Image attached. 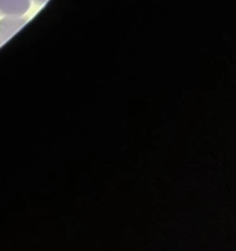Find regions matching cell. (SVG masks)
Masks as SVG:
<instances>
[{
    "label": "cell",
    "instance_id": "1",
    "mask_svg": "<svg viewBox=\"0 0 236 251\" xmlns=\"http://www.w3.org/2000/svg\"><path fill=\"white\" fill-rule=\"evenodd\" d=\"M28 21L24 16H4L0 20V42L3 43L17 32Z\"/></svg>",
    "mask_w": 236,
    "mask_h": 251
},
{
    "label": "cell",
    "instance_id": "2",
    "mask_svg": "<svg viewBox=\"0 0 236 251\" xmlns=\"http://www.w3.org/2000/svg\"><path fill=\"white\" fill-rule=\"evenodd\" d=\"M31 0H0L1 16H24L30 9Z\"/></svg>",
    "mask_w": 236,
    "mask_h": 251
},
{
    "label": "cell",
    "instance_id": "3",
    "mask_svg": "<svg viewBox=\"0 0 236 251\" xmlns=\"http://www.w3.org/2000/svg\"><path fill=\"white\" fill-rule=\"evenodd\" d=\"M32 2H34L35 4H38V5H42V4H44L45 2H47L48 0H31Z\"/></svg>",
    "mask_w": 236,
    "mask_h": 251
},
{
    "label": "cell",
    "instance_id": "4",
    "mask_svg": "<svg viewBox=\"0 0 236 251\" xmlns=\"http://www.w3.org/2000/svg\"><path fill=\"white\" fill-rule=\"evenodd\" d=\"M0 45H1V42H0Z\"/></svg>",
    "mask_w": 236,
    "mask_h": 251
}]
</instances>
